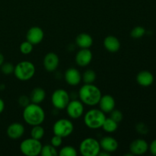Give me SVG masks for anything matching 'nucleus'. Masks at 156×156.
Listing matches in <instances>:
<instances>
[{
	"label": "nucleus",
	"mask_w": 156,
	"mask_h": 156,
	"mask_svg": "<svg viewBox=\"0 0 156 156\" xmlns=\"http://www.w3.org/2000/svg\"><path fill=\"white\" fill-rule=\"evenodd\" d=\"M101 96V91L98 87L93 84H84L79 91V99L84 105L88 106L98 105Z\"/></svg>",
	"instance_id": "f257e3e1"
},
{
	"label": "nucleus",
	"mask_w": 156,
	"mask_h": 156,
	"mask_svg": "<svg viewBox=\"0 0 156 156\" xmlns=\"http://www.w3.org/2000/svg\"><path fill=\"white\" fill-rule=\"evenodd\" d=\"M23 118L27 124L32 126L41 125L45 120V112L39 105L30 103L24 108Z\"/></svg>",
	"instance_id": "f03ea898"
},
{
	"label": "nucleus",
	"mask_w": 156,
	"mask_h": 156,
	"mask_svg": "<svg viewBox=\"0 0 156 156\" xmlns=\"http://www.w3.org/2000/svg\"><path fill=\"white\" fill-rule=\"evenodd\" d=\"M106 119L105 113L100 109H91L84 116V123L85 126L91 129H97L102 127Z\"/></svg>",
	"instance_id": "7ed1b4c3"
},
{
	"label": "nucleus",
	"mask_w": 156,
	"mask_h": 156,
	"mask_svg": "<svg viewBox=\"0 0 156 156\" xmlns=\"http://www.w3.org/2000/svg\"><path fill=\"white\" fill-rule=\"evenodd\" d=\"M36 68L30 61H21L15 66L14 75L20 81H28L34 77Z\"/></svg>",
	"instance_id": "20e7f679"
},
{
	"label": "nucleus",
	"mask_w": 156,
	"mask_h": 156,
	"mask_svg": "<svg viewBox=\"0 0 156 156\" xmlns=\"http://www.w3.org/2000/svg\"><path fill=\"white\" fill-rule=\"evenodd\" d=\"M101 150L100 143L92 137L85 138L79 145V151L83 156H98Z\"/></svg>",
	"instance_id": "39448f33"
},
{
	"label": "nucleus",
	"mask_w": 156,
	"mask_h": 156,
	"mask_svg": "<svg viewBox=\"0 0 156 156\" xmlns=\"http://www.w3.org/2000/svg\"><path fill=\"white\" fill-rule=\"evenodd\" d=\"M42 146L41 140L29 138L21 142L20 150L23 155L26 156H37L41 154Z\"/></svg>",
	"instance_id": "423d86ee"
},
{
	"label": "nucleus",
	"mask_w": 156,
	"mask_h": 156,
	"mask_svg": "<svg viewBox=\"0 0 156 156\" xmlns=\"http://www.w3.org/2000/svg\"><path fill=\"white\" fill-rule=\"evenodd\" d=\"M74 130V125L71 120L62 118L55 122L53 126V132L54 135H57L62 138L71 135Z\"/></svg>",
	"instance_id": "0eeeda50"
},
{
	"label": "nucleus",
	"mask_w": 156,
	"mask_h": 156,
	"mask_svg": "<svg viewBox=\"0 0 156 156\" xmlns=\"http://www.w3.org/2000/svg\"><path fill=\"white\" fill-rule=\"evenodd\" d=\"M70 101V96L69 93L66 90L62 88L56 89L53 91L51 96L52 105L59 110L66 109L68 105L69 102Z\"/></svg>",
	"instance_id": "6e6552de"
},
{
	"label": "nucleus",
	"mask_w": 156,
	"mask_h": 156,
	"mask_svg": "<svg viewBox=\"0 0 156 156\" xmlns=\"http://www.w3.org/2000/svg\"><path fill=\"white\" fill-rule=\"evenodd\" d=\"M84 104L81 101L72 100L66 106L67 114L72 119H78L84 114Z\"/></svg>",
	"instance_id": "1a4fd4ad"
},
{
	"label": "nucleus",
	"mask_w": 156,
	"mask_h": 156,
	"mask_svg": "<svg viewBox=\"0 0 156 156\" xmlns=\"http://www.w3.org/2000/svg\"><path fill=\"white\" fill-rule=\"evenodd\" d=\"M149 150V144L143 139L133 140L129 145V151L133 155H144Z\"/></svg>",
	"instance_id": "9d476101"
},
{
	"label": "nucleus",
	"mask_w": 156,
	"mask_h": 156,
	"mask_svg": "<svg viewBox=\"0 0 156 156\" xmlns=\"http://www.w3.org/2000/svg\"><path fill=\"white\" fill-rule=\"evenodd\" d=\"M44 37V33L42 28L37 26L32 27L27 30L26 34V39L27 41L31 43L33 45H37L42 42Z\"/></svg>",
	"instance_id": "9b49d317"
},
{
	"label": "nucleus",
	"mask_w": 156,
	"mask_h": 156,
	"mask_svg": "<svg viewBox=\"0 0 156 156\" xmlns=\"http://www.w3.org/2000/svg\"><path fill=\"white\" fill-rule=\"evenodd\" d=\"M59 59L57 54L53 52H50L46 54L44 58V66L46 71L53 73L59 66Z\"/></svg>",
	"instance_id": "f8f14e48"
},
{
	"label": "nucleus",
	"mask_w": 156,
	"mask_h": 156,
	"mask_svg": "<svg viewBox=\"0 0 156 156\" xmlns=\"http://www.w3.org/2000/svg\"><path fill=\"white\" fill-rule=\"evenodd\" d=\"M93 55L89 49H81L76 55V62L81 67L89 65L92 60Z\"/></svg>",
	"instance_id": "ddd939ff"
},
{
	"label": "nucleus",
	"mask_w": 156,
	"mask_h": 156,
	"mask_svg": "<svg viewBox=\"0 0 156 156\" xmlns=\"http://www.w3.org/2000/svg\"><path fill=\"white\" fill-rule=\"evenodd\" d=\"M65 80L71 86H76L82 81V75L76 68H69L65 73Z\"/></svg>",
	"instance_id": "4468645a"
},
{
	"label": "nucleus",
	"mask_w": 156,
	"mask_h": 156,
	"mask_svg": "<svg viewBox=\"0 0 156 156\" xmlns=\"http://www.w3.org/2000/svg\"><path fill=\"white\" fill-rule=\"evenodd\" d=\"M98 105L100 110H101L104 113H111L115 108V99L110 94H105L101 96Z\"/></svg>",
	"instance_id": "2eb2a0df"
},
{
	"label": "nucleus",
	"mask_w": 156,
	"mask_h": 156,
	"mask_svg": "<svg viewBox=\"0 0 156 156\" xmlns=\"http://www.w3.org/2000/svg\"><path fill=\"white\" fill-rule=\"evenodd\" d=\"M24 126L21 123H13L7 128V135L12 140H18L24 133Z\"/></svg>",
	"instance_id": "dca6fc26"
},
{
	"label": "nucleus",
	"mask_w": 156,
	"mask_h": 156,
	"mask_svg": "<svg viewBox=\"0 0 156 156\" xmlns=\"http://www.w3.org/2000/svg\"><path fill=\"white\" fill-rule=\"evenodd\" d=\"M99 143H100L101 149L109 153L116 152L118 149V142L112 136L103 137Z\"/></svg>",
	"instance_id": "f3484780"
},
{
	"label": "nucleus",
	"mask_w": 156,
	"mask_h": 156,
	"mask_svg": "<svg viewBox=\"0 0 156 156\" xmlns=\"http://www.w3.org/2000/svg\"><path fill=\"white\" fill-rule=\"evenodd\" d=\"M154 76L151 72L143 70L140 72L136 76V82L143 87H149L154 82Z\"/></svg>",
	"instance_id": "a211bd4d"
},
{
	"label": "nucleus",
	"mask_w": 156,
	"mask_h": 156,
	"mask_svg": "<svg viewBox=\"0 0 156 156\" xmlns=\"http://www.w3.org/2000/svg\"><path fill=\"white\" fill-rule=\"evenodd\" d=\"M104 46L110 53H116L120 50V42L117 37L110 35L106 37L104 40Z\"/></svg>",
	"instance_id": "6ab92c4d"
},
{
	"label": "nucleus",
	"mask_w": 156,
	"mask_h": 156,
	"mask_svg": "<svg viewBox=\"0 0 156 156\" xmlns=\"http://www.w3.org/2000/svg\"><path fill=\"white\" fill-rule=\"evenodd\" d=\"M76 45L81 49H89L93 44V39L87 33L79 34L76 38Z\"/></svg>",
	"instance_id": "aec40b11"
},
{
	"label": "nucleus",
	"mask_w": 156,
	"mask_h": 156,
	"mask_svg": "<svg viewBox=\"0 0 156 156\" xmlns=\"http://www.w3.org/2000/svg\"><path fill=\"white\" fill-rule=\"evenodd\" d=\"M46 98V92L44 88H34L31 91L30 94V99L31 103L37 104L40 105L44 101Z\"/></svg>",
	"instance_id": "412c9836"
},
{
	"label": "nucleus",
	"mask_w": 156,
	"mask_h": 156,
	"mask_svg": "<svg viewBox=\"0 0 156 156\" xmlns=\"http://www.w3.org/2000/svg\"><path fill=\"white\" fill-rule=\"evenodd\" d=\"M101 128H103V129L106 133H112L115 132L118 128V123L111 119V117H109V118L106 117Z\"/></svg>",
	"instance_id": "4be33fe9"
},
{
	"label": "nucleus",
	"mask_w": 156,
	"mask_h": 156,
	"mask_svg": "<svg viewBox=\"0 0 156 156\" xmlns=\"http://www.w3.org/2000/svg\"><path fill=\"white\" fill-rule=\"evenodd\" d=\"M44 134H45V131H44V127L41 126V125L33 126L31 131H30V136H31V138L37 140H42Z\"/></svg>",
	"instance_id": "5701e85b"
},
{
	"label": "nucleus",
	"mask_w": 156,
	"mask_h": 156,
	"mask_svg": "<svg viewBox=\"0 0 156 156\" xmlns=\"http://www.w3.org/2000/svg\"><path fill=\"white\" fill-rule=\"evenodd\" d=\"M97 75L92 69H88L83 73L82 76V80L85 84H93L96 80Z\"/></svg>",
	"instance_id": "b1692460"
},
{
	"label": "nucleus",
	"mask_w": 156,
	"mask_h": 156,
	"mask_svg": "<svg viewBox=\"0 0 156 156\" xmlns=\"http://www.w3.org/2000/svg\"><path fill=\"white\" fill-rule=\"evenodd\" d=\"M40 155L42 156H56L58 155V152L56 147L52 146L51 144H48L42 146Z\"/></svg>",
	"instance_id": "393cba45"
},
{
	"label": "nucleus",
	"mask_w": 156,
	"mask_h": 156,
	"mask_svg": "<svg viewBox=\"0 0 156 156\" xmlns=\"http://www.w3.org/2000/svg\"><path fill=\"white\" fill-rule=\"evenodd\" d=\"M58 154L60 156H76L77 151L73 146H66L60 149Z\"/></svg>",
	"instance_id": "a878e982"
},
{
	"label": "nucleus",
	"mask_w": 156,
	"mask_h": 156,
	"mask_svg": "<svg viewBox=\"0 0 156 156\" xmlns=\"http://www.w3.org/2000/svg\"><path fill=\"white\" fill-rule=\"evenodd\" d=\"M146 34V29L142 26H136L130 32V36L135 39L143 37Z\"/></svg>",
	"instance_id": "bb28decb"
},
{
	"label": "nucleus",
	"mask_w": 156,
	"mask_h": 156,
	"mask_svg": "<svg viewBox=\"0 0 156 156\" xmlns=\"http://www.w3.org/2000/svg\"><path fill=\"white\" fill-rule=\"evenodd\" d=\"M33 44L31 43H30L29 41H24L20 45V51L22 54L24 55H28L33 51Z\"/></svg>",
	"instance_id": "cd10ccee"
},
{
	"label": "nucleus",
	"mask_w": 156,
	"mask_h": 156,
	"mask_svg": "<svg viewBox=\"0 0 156 156\" xmlns=\"http://www.w3.org/2000/svg\"><path fill=\"white\" fill-rule=\"evenodd\" d=\"M1 70L3 74L10 75L12 73H14L15 66L11 62H5V63L3 62L2 65L1 66Z\"/></svg>",
	"instance_id": "c85d7f7f"
},
{
	"label": "nucleus",
	"mask_w": 156,
	"mask_h": 156,
	"mask_svg": "<svg viewBox=\"0 0 156 156\" xmlns=\"http://www.w3.org/2000/svg\"><path fill=\"white\" fill-rule=\"evenodd\" d=\"M111 117V119H113L114 120H115L116 122H117V123H120V122H121L122 120H123V113L120 111L114 109L111 112V117Z\"/></svg>",
	"instance_id": "c756f323"
},
{
	"label": "nucleus",
	"mask_w": 156,
	"mask_h": 156,
	"mask_svg": "<svg viewBox=\"0 0 156 156\" xmlns=\"http://www.w3.org/2000/svg\"><path fill=\"white\" fill-rule=\"evenodd\" d=\"M30 103V97L25 95V94L21 95L19 97V98H18V105L23 108H25L26 106H27Z\"/></svg>",
	"instance_id": "7c9ffc66"
},
{
	"label": "nucleus",
	"mask_w": 156,
	"mask_h": 156,
	"mask_svg": "<svg viewBox=\"0 0 156 156\" xmlns=\"http://www.w3.org/2000/svg\"><path fill=\"white\" fill-rule=\"evenodd\" d=\"M136 129L137 132L142 135H145L149 133V128H148L147 125L143 123H139L138 124H136Z\"/></svg>",
	"instance_id": "2f4dec72"
},
{
	"label": "nucleus",
	"mask_w": 156,
	"mask_h": 156,
	"mask_svg": "<svg viewBox=\"0 0 156 156\" xmlns=\"http://www.w3.org/2000/svg\"><path fill=\"white\" fill-rule=\"evenodd\" d=\"M62 143V138L59 136L54 135L50 140V144L54 147H59Z\"/></svg>",
	"instance_id": "473e14b6"
},
{
	"label": "nucleus",
	"mask_w": 156,
	"mask_h": 156,
	"mask_svg": "<svg viewBox=\"0 0 156 156\" xmlns=\"http://www.w3.org/2000/svg\"><path fill=\"white\" fill-rule=\"evenodd\" d=\"M149 150L152 155L156 156V139L149 145Z\"/></svg>",
	"instance_id": "72a5a7b5"
},
{
	"label": "nucleus",
	"mask_w": 156,
	"mask_h": 156,
	"mask_svg": "<svg viewBox=\"0 0 156 156\" xmlns=\"http://www.w3.org/2000/svg\"><path fill=\"white\" fill-rule=\"evenodd\" d=\"M4 109H5V103L4 101H3L2 99L0 98V114L2 113V111H4Z\"/></svg>",
	"instance_id": "f704fd0d"
},
{
	"label": "nucleus",
	"mask_w": 156,
	"mask_h": 156,
	"mask_svg": "<svg viewBox=\"0 0 156 156\" xmlns=\"http://www.w3.org/2000/svg\"><path fill=\"white\" fill-rule=\"evenodd\" d=\"M110 155H111V153H109V152H106V151L103 150V152H102L100 151V152H99L98 155V156H109Z\"/></svg>",
	"instance_id": "c9c22d12"
},
{
	"label": "nucleus",
	"mask_w": 156,
	"mask_h": 156,
	"mask_svg": "<svg viewBox=\"0 0 156 156\" xmlns=\"http://www.w3.org/2000/svg\"><path fill=\"white\" fill-rule=\"evenodd\" d=\"M3 62H4V56L0 53V67L2 65Z\"/></svg>",
	"instance_id": "e433bc0d"
}]
</instances>
